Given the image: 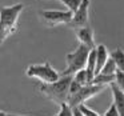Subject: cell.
Segmentation results:
<instances>
[{"label":"cell","mask_w":124,"mask_h":116,"mask_svg":"<svg viewBox=\"0 0 124 116\" xmlns=\"http://www.w3.org/2000/svg\"><path fill=\"white\" fill-rule=\"evenodd\" d=\"M23 9L24 6L20 3L0 8V46L7 40V38L16 32L17 20Z\"/></svg>","instance_id":"6da1fadb"},{"label":"cell","mask_w":124,"mask_h":116,"mask_svg":"<svg viewBox=\"0 0 124 116\" xmlns=\"http://www.w3.org/2000/svg\"><path fill=\"white\" fill-rule=\"evenodd\" d=\"M71 81H72V76H60L59 80H56L55 83L40 84L39 89L46 97L60 105L63 103H67L68 100Z\"/></svg>","instance_id":"7a4b0ae2"},{"label":"cell","mask_w":124,"mask_h":116,"mask_svg":"<svg viewBox=\"0 0 124 116\" xmlns=\"http://www.w3.org/2000/svg\"><path fill=\"white\" fill-rule=\"evenodd\" d=\"M91 49L87 48L83 44H79V47L73 52L67 55L65 60H67V67L64 71L59 73V76H73L78 71L84 70L87 64V59Z\"/></svg>","instance_id":"3957f363"},{"label":"cell","mask_w":124,"mask_h":116,"mask_svg":"<svg viewBox=\"0 0 124 116\" xmlns=\"http://www.w3.org/2000/svg\"><path fill=\"white\" fill-rule=\"evenodd\" d=\"M27 76L30 77H36L40 81H43L44 84L55 83L56 80H59V72L56 70L52 68V65L49 63H44V64H32L27 68L25 71Z\"/></svg>","instance_id":"277c9868"},{"label":"cell","mask_w":124,"mask_h":116,"mask_svg":"<svg viewBox=\"0 0 124 116\" xmlns=\"http://www.w3.org/2000/svg\"><path fill=\"white\" fill-rule=\"evenodd\" d=\"M104 89L103 85H93V84H88V85H83L75 92V93L70 95L68 96V100H67V104L68 107L72 109V108H78L79 105L84 104L88 99L96 96L97 93Z\"/></svg>","instance_id":"5b68a950"},{"label":"cell","mask_w":124,"mask_h":116,"mask_svg":"<svg viewBox=\"0 0 124 116\" xmlns=\"http://www.w3.org/2000/svg\"><path fill=\"white\" fill-rule=\"evenodd\" d=\"M72 12L70 11H44L39 12V17L41 19V22L48 27H55L59 24H68L72 19Z\"/></svg>","instance_id":"8992f818"},{"label":"cell","mask_w":124,"mask_h":116,"mask_svg":"<svg viewBox=\"0 0 124 116\" xmlns=\"http://www.w3.org/2000/svg\"><path fill=\"white\" fill-rule=\"evenodd\" d=\"M88 9H89V0H81L79 8L73 12L72 19L68 23V25H70L73 31L78 30V28H83V27L89 25Z\"/></svg>","instance_id":"52a82bcc"},{"label":"cell","mask_w":124,"mask_h":116,"mask_svg":"<svg viewBox=\"0 0 124 116\" xmlns=\"http://www.w3.org/2000/svg\"><path fill=\"white\" fill-rule=\"evenodd\" d=\"M75 33H76V38H78V40L80 41V44L85 46L87 48H89V49H93V48H95L93 30H92L89 25L75 30Z\"/></svg>","instance_id":"ba28073f"},{"label":"cell","mask_w":124,"mask_h":116,"mask_svg":"<svg viewBox=\"0 0 124 116\" xmlns=\"http://www.w3.org/2000/svg\"><path fill=\"white\" fill-rule=\"evenodd\" d=\"M108 57H109V54H108V49L105 46L100 44V46L95 47V59H96V62H95V75H97L100 72V70L105 64Z\"/></svg>","instance_id":"9c48e42d"},{"label":"cell","mask_w":124,"mask_h":116,"mask_svg":"<svg viewBox=\"0 0 124 116\" xmlns=\"http://www.w3.org/2000/svg\"><path fill=\"white\" fill-rule=\"evenodd\" d=\"M111 91H112V97H113V104H115L116 109H117L119 115L124 116V92H121L120 89L117 88L115 83H111Z\"/></svg>","instance_id":"30bf717a"},{"label":"cell","mask_w":124,"mask_h":116,"mask_svg":"<svg viewBox=\"0 0 124 116\" xmlns=\"http://www.w3.org/2000/svg\"><path fill=\"white\" fill-rule=\"evenodd\" d=\"M109 59L113 60L117 71L124 72V51L121 48H116L115 51H112L109 54Z\"/></svg>","instance_id":"8fae6325"},{"label":"cell","mask_w":124,"mask_h":116,"mask_svg":"<svg viewBox=\"0 0 124 116\" xmlns=\"http://www.w3.org/2000/svg\"><path fill=\"white\" fill-rule=\"evenodd\" d=\"M111 83H115V75H101V73H97L95 75V77L92 79L91 84L93 85H109Z\"/></svg>","instance_id":"7c38bea8"},{"label":"cell","mask_w":124,"mask_h":116,"mask_svg":"<svg viewBox=\"0 0 124 116\" xmlns=\"http://www.w3.org/2000/svg\"><path fill=\"white\" fill-rule=\"evenodd\" d=\"M72 80L75 81V83H78L79 85H81V87H83V85H88V84H89V80H88V76H87L85 70L78 71V72L72 76Z\"/></svg>","instance_id":"4fadbf2b"},{"label":"cell","mask_w":124,"mask_h":116,"mask_svg":"<svg viewBox=\"0 0 124 116\" xmlns=\"http://www.w3.org/2000/svg\"><path fill=\"white\" fill-rule=\"evenodd\" d=\"M116 72H117V68H116L115 63H113L112 59L108 57V60L105 62V64L103 65L99 73H101V75H116Z\"/></svg>","instance_id":"5bb4252c"},{"label":"cell","mask_w":124,"mask_h":116,"mask_svg":"<svg viewBox=\"0 0 124 116\" xmlns=\"http://www.w3.org/2000/svg\"><path fill=\"white\" fill-rule=\"evenodd\" d=\"M57 1L63 3L65 6V8H67V11L72 12V14L79 8V6H80V3H81V0H57Z\"/></svg>","instance_id":"9a60e30c"},{"label":"cell","mask_w":124,"mask_h":116,"mask_svg":"<svg viewBox=\"0 0 124 116\" xmlns=\"http://www.w3.org/2000/svg\"><path fill=\"white\" fill-rule=\"evenodd\" d=\"M79 111L81 112V115L83 116H101V115H99L97 112H95L93 109H91L89 107H87L85 104H81V105H79Z\"/></svg>","instance_id":"2e32d148"},{"label":"cell","mask_w":124,"mask_h":116,"mask_svg":"<svg viewBox=\"0 0 124 116\" xmlns=\"http://www.w3.org/2000/svg\"><path fill=\"white\" fill-rule=\"evenodd\" d=\"M115 84L117 85V88L120 89L121 92H124V72H120L117 71L115 75Z\"/></svg>","instance_id":"e0dca14e"},{"label":"cell","mask_w":124,"mask_h":116,"mask_svg":"<svg viewBox=\"0 0 124 116\" xmlns=\"http://www.w3.org/2000/svg\"><path fill=\"white\" fill-rule=\"evenodd\" d=\"M56 116H73V113L67 103H63V104H60V112Z\"/></svg>","instance_id":"ac0fdd59"},{"label":"cell","mask_w":124,"mask_h":116,"mask_svg":"<svg viewBox=\"0 0 124 116\" xmlns=\"http://www.w3.org/2000/svg\"><path fill=\"white\" fill-rule=\"evenodd\" d=\"M103 116H120L119 115V112H117V109H116V107H115V104H109V107H108V109L104 112V115Z\"/></svg>","instance_id":"d6986e66"},{"label":"cell","mask_w":124,"mask_h":116,"mask_svg":"<svg viewBox=\"0 0 124 116\" xmlns=\"http://www.w3.org/2000/svg\"><path fill=\"white\" fill-rule=\"evenodd\" d=\"M72 113H73V116H83L81 112L79 111V108H72Z\"/></svg>","instance_id":"ffe728a7"},{"label":"cell","mask_w":124,"mask_h":116,"mask_svg":"<svg viewBox=\"0 0 124 116\" xmlns=\"http://www.w3.org/2000/svg\"><path fill=\"white\" fill-rule=\"evenodd\" d=\"M0 116H8V113L3 112V111H0Z\"/></svg>","instance_id":"44dd1931"},{"label":"cell","mask_w":124,"mask_h":116,"mask_svg":"<svg viewBox=\"0 0 124 116\" xmlns=\"http://www.w3.org/2000/svg\"><path fill=\"white\" fill-rule=\"evenodd\" d=\"M8 116H17V115H8Z\"/></svg>","instance_id":"7402d4cb"}]
</instances>
